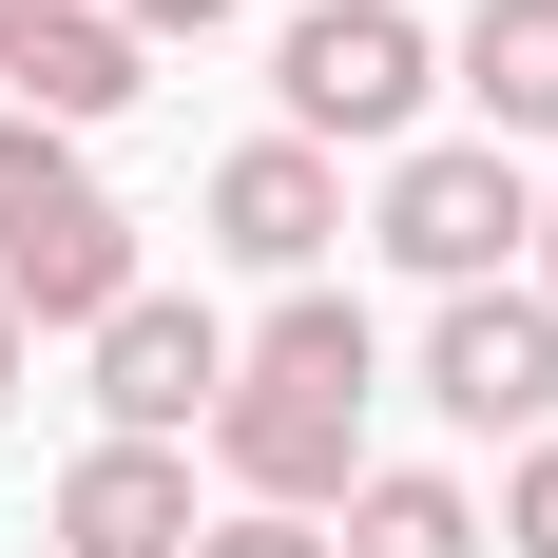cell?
Masks as SVG:
<instances>
[{
	"label": "cell",
	"instance_id": "cell-1",
	"mask_svg": "<svg viewBox=\"0 0 558 558\" xmlns=\"http://www.w3.org/2000/svg\"><path fill=\"white\" fill-rule=\"evenodd\" d=\"M424 77H444V39L404 20V0H308L270 39V97H289V135L328 155V135H404L424 116Z\"/></svg>",
	"mask_w": 558,
	"mask_h": 558
},
{
	"label": "cell",
	"instance_id": "cell-2",
	"mask_svg": "<svg viewBox=\"0 0 558 558\" xmlns=\"http://www.w3.org/2000/svg\"><path fill=\"white\" fill-rule=\"evenodd\" d=\"M386 251L424 289H501V251H539V193H520L501 135H424V155L386 173Z\"/></svg>",
	"mask_w": 558,
	"mask_h": 558
},
{
	"label": "cell",
	"instance_id": "cell-3",
	"mask_svg": "<svg viewBox=\"0 0 558 558\" xmlns=\"http://www.w3.org/2000/svg\"><path fill=\"white\" fill-rule=\"evenodd\" d=\"M231 404V328L193 308V289H135L97 328V444H193Z\"/></svg>",
	"mask_w": 558,
	"mask_h": 558
},
{
	"label": "cell",
	"instance_id": "cell-4",
	"mask_svg": "<svg viewBox=\"0 0 558 558\" xmlns=\"http://www.w3.org/2000/svg\"><path fill=\"white\" fill-rule=\"evenodd\" d=\"M424 404H444V424H482V444H539L558 424V308L539 289H444V328H424Z\"/></svg>",
	"mask_w": 558,
	"mask_h": 558
},
{
	"label": "cell",
	"instance_id": "cell-5",
	"mask_svg": "<svg viewBox=\"0 0 558 558\" xmlns=\"http://www.w3.org/2000/svg\"><path fill=\"white\" fill-rule=\"evenodd\" d=\"M213 444H231V482H251V520H328L347 482H366V404H308V386H251V366H231Z\"/></svg>",
	"mask_w": 558,
	"mask_h": 558
},
{
	"label": "cell",
	"instance_id": "cell-6",
	"mask_svg": "<svg viewBox=\"0 0 558 558\" xmlns=\"http://www.w3.org/2000/svg\"><path fill=\"white\" fill-rule=\"evenodd\" d=\"M0 97L39 116V135H97V116H135V97H155V58H135V20H116V0H20Z\"/></svg>",
	"mask_w": 558,
	"mask_h": 558
},
{
	"label": "cell",
	"instance_id": "cell-7",
	"mask_svg": "<svg viewBox=\"0 0 558 558\" xmlns=\"http://www.w3.org/2000/svg\"><path fill=\"white\" fill-rule=\"evenodd\" d=\"M0 308H20V347H39V328H116V308H135V213H116V193L20 213V231H0Z\"/></svg>",
	"mask_w": 558,
	"mask_h": 558
},
{
	"label": "cell",
	"instance_id": "cell-8",
	"mask_svg": "<svg viewBox=\"0 0 558 558\" xmlns=\"http://www.w3.org/2000/svg\"><path fill=\"white\" fill-rule=\"evenodd\" d=\"M328 231H347V173L308 155V135H251V155L213 173V251H231V270H289V289H308Z\"/></svg>",
	"mask_w": 558,
	"mask_h": 558
},
{
	"label": "cell",
	"instance_id": "cell-9",
	"mask_svg": "<svg viewBox=\"0 0 558 558\" xmlns=\"http://www.w3.org/2000/svg\"><path fill=\"white\" fill-rule=\"evenodd\" d=\"M193 462L173 444H77L58 462V558H193Z\"/></svg>",
	"mask_w": 558,
	"mask_h": 558
},
{
	"label": "cell",
	"instance_id": "cell-10",
	"mask_svg": "<svg viewBox=\"0 0 558 558\" xmlns=\"http://www.w3.org/2000/svg\"><path fill=\"white\" fill-rule=\"evenodd\" d=\"M462 97H482V135H558V0H482L462 20Z\"/></svg>",
	"mask_w": 558,
	"mask_h": 558
},
{
	"label": "cell",
	"instance_id": "cell-11",
	"mask_svg": "<svg viewBox=\"0 0 558 558\" xmlns=\"http://www.w3.org/2000/svg\"><path fill=\"white\" fill-rule=\"evenodd\" d=\"M231 366H251V386H308V404H366V386H386V347H366V308H347V289H289Z\"/></svg>",
	"mask_w": 558,
	"mask_h": 558
},
{
	"label": "cell",
	"instance_id": "cell-12",
	"mask_svg": "<svg viewBox=\"0 0 558 558\" xmlns=\"http://www.w3.org/2000/svg\"><path fill=\"white\" fill-rule=\"evenodd\" d=\"M328 558H482V501H462V482H424V462H366Z\"/></svg>",
	"mask_w": 558,
	"mask_h": 558
},
{
	"label": "cell",
	"instance_id": "cell-13",
	"mask_svg": "<svg viewBox=\"0 0 558 558\" xmlns=\"http://www.w3.org/2000/svg\"><path fill=\"white\" fill-rule=\"evenodd\" d=\"M501 558H558V424L520 444V482H501Z\"/></svg>",
	"mask_w": 558,
	"mask_h": 558
},
{
	"label": "cell",
	"instance_id": "cell-14",
	"mask_svg": "<svg viewBox=\"0 0 558 558\" xmlns=\"http://www.w3.org/2000/svg\"><path fill=\"white\" fill-rule=\"evenodd\" d=\"M193 558H328V539H308V520H213Z\"/></svg>",
	"mask_w": 558,
	"mask_h": 558
},
{
	"label": "cell",
	"instance_id": "cell-15",
	"mask_svg": "<svg viewBox=\"0 0 558 558\" xmlns=\"http://www.w3.org/2000/svg\"><path fill=\"white\" fill-rule=\"evenodd\" d=\"M116 20H135V58H155V39H213L231 0H116Z\"/></svg>",
	"mask_w": 558,
	"mask_h": 558
},
{
	"label": "cell",
	"instance_id": "cell-16",
	"mask_svg": "<svg viewBox=\"0 0 558 558\" xmlns=\"http://www.w3.org/2000/svg\"><path fill=\"white\" fill-rule=\"evenodd\" d=\"M539 308H558V193H539Z\"/></svg>",
	"mask_w": 558,
	"mask_h": 558
},
{
	"label": "cell",
	"instance_id": "cell-17",
	"mask_svg": "<svg viewBox=\"0 0 558 558\" xmlns=\"http://www.w3.org/2000/svg\"><path fill=\"white\" fill-rule=\"evenodd\" d=\"M0 404H20V308H0Z\"/></svg>",
	"mask_w": 558,
	"mask_h": 558
},
{
	"label": "cell",
	"instance_id": "cell-18",
	"mask_svg": "<svg viewBox=\"0 0 558 558\" xmlns=\"http://www.w3.org/2000/svg\"><path fill=\"white\" fill-rule=\"evenodd\" d=\"M0 39H20V0H0Z\"/></svg>",
	"mask_w": 558,
	"mask_h": 558
}]
</instances>
